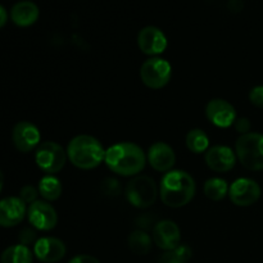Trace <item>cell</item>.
<instances>
[{
	"label": "cell",
	"mask_w": 263,
	"mask_h": 263,
	"mask_svg": "<svg viewBox=\"0 0 263 263\" xmlns=\"http://www.w3.org/2000/svg\"><path fill=\"white\" fill-rule=\"evenodd\" d=\"M27 217L31 226L40 231L53 230L58 223L57 211L45 200H36L35 203L30 204Z\"/></svg>",
	"instance_id": "cell-9"
},
{
	"label": "cell",
	"mask_w": 263,
	"mask_h": 263,
	"mask_svg": "<svg viewBox=\"0 0 263 263\" xmlns=\"http://www.w3.org/2000/svg\"><path fill=\"white\" fill-rule=\"evenodd\" d=\"M20 243L22 246H30V244L36 243V229L31 228V226H27V228H23L22 230L20 231Z\"/></svg>",
	"instance_id": "cell-25"
},
{
	"label": "cell",
	"mask_w": 263,
	"mask_h": 263,
	"mask_svg": "<svg viewBox=\"0 0 263 263\" xmlns=\"http://www.w3.org/2000/svg\"><path fill=\"white\" fill-rule=\"evenodd\" d=\"M203 190H204V194L208 199L218 202L228 195L229 185L226 180L220 179V177H212V179L205 181Z\"/></svg>",
	"instance_id": "cell-23"
},
{
	"label": "cell",
	"mask_w": 263,
	"mask_h": 263,
	"mask_svg": "<svg viewBox=\"0 0 263 263\" xmlns=\"http://www.w3.org/2000/svg\"><path fill=\"white\" fill-rule=\"evenodd\" d=\"M149 164L158 172H168L176 162V154L175 151L163 141L154 143L149 148L148 156H146Z\"/></svg>",
	"instance_id": "cell-16"
},
{
	"label": "cell",
	"mask_w": 263,
	"mask_h": 263,
	"mask_svg": "<svg viewBox=\"0 0 263 263\" xmlns=\"http://www.w3.org/2000/svg\"><path fill=\"white\" fill-rule=\"evenodd\" d=\"M229 9L235 13L240 12L243 9V0H230L229 2Z\"/></svg>",
	"instance_id": "cell-30"
},
{
	"label": "cell",
	"mask_w": 263,
	"mask_h": 263,
	"mask_svg": "<svg viewBox=\"0 0 263 263\" xmlns=\"http://www.w3.org/2000/svg\"><path fill=\"white\" fill-rule=\"evenodd\" d=\"M172 67L166 59L153 57L143 63L140 68V79L145 86L151 89H162L171 80Z\"/></svg>",
	"instance_id": "cell-7"
},
{
	"label": "cell",
	"mask_w": 263,
	"mask_h": 263,
	"mask_svg": "<svg viewBox=\"0 0 263 263\" xmlns=\"http://www.w3.org/2000/svg\"><path fill=\"white\" fill-rule=\"evenodd\" d=\"M33 253L39 261L55 263L66 256V246L61 239L40 238L33 246Z\"/></svg>",
	"instance_id": "cell-17"
},
{
	"label": "cell",
	"mask_w": 263,
	"mask_h": 263,
	"mask_svg": "<svg viewBox=\"0 0 263 263\" xmlns=\"http://www.w3.org/2000/svg\"><path fill=\"white\" fill-rule=\"evenodd\" d=\"M205 163L215 172L231 171L235 166L236 154L229 146L216 145L205 152Z\"/></svg>",
	"instance_id": "cell-15"
},
{
	"label": "cell",
	"mask_w": 263,
	"mask_h": 263,
	"mask_svg": "<svg viewBox=\"0 0 263 263\" xmlns=\"http://www.w3.org/2000/svg\"><path fill=\"white\" fill-rule=\"evenodd\" d=\"M104 162L115 174L121 176H135L145 167L146 156L136 144L118 143L105 151Z\"/></svg>",
	"instance_id": "cell-1"
},
{
	"label": "cell",
	"mask_w": 263,
	"mask_h": 263,
	"mask_svg": "<svg viewBox=\"0 0 263 263\" xmlns=\"http://www.w3.org/2000/svg\"><path fill=\"white\" fill-rule=\"evenodd\" d=\"M236 157L251 171L263 170V135L249 133L240 135L235 143Z\"/></svg>",
	"instance_id": "cell-4"
},
{
	"label": "cell",
	"mask_w": 263,
	"mask_h": 263,
	"mask_svg": "<svg viewBox=\"0 0 263 263\" xmlns=\"http://www.w3.org/2000/svg\"><path fill=\"white\" fill-rule=\"evenodd\" d=\"M37 195L39 192L33 186H31V185H26L20 192V198L26 204H32V203H35L37 200Z\"/></svg>",
	"instance_id": "cell-26"
},
{
	"label": "cell",
	"mask_w": 263,
	"mask_h": 263,
	"mask_svg": "<svg viewBox=\"0 0 263 263\" xmlns=\"http://www.w3.org/2000/svg\"><path fill=\"white\" fill-rule=\"evenodd\" d=\"M8 20V13L5 10V8L3 5H0V28L4 27V25L7 23Z\"/></svg>",
	"instance_id": "cell-31"
},
{
	"label": "cell",
	"mask_w": 263,
	"mask_h": 263,
	"mask_svg": "<svg viewBox=\"0 0 263 263\" xmlns=\"http://www.w3.org/2000/svg\"><path fill=\"white\" fill-rule=\"evenodd\" d=\"M67 152L54 141H45L36 148L35 162L39 168L48 175L57 174L64 167Z\"/></svg>",
	"instance_id": "cell-6"
},
{
	"label": "cell",
	"mask_w": 263,
	"mask_h": 263,
	"mask_svg": "<svg viewBox=\"0 0 263 263\" xmlns=\"http://www.w3.org/2000/svg\"><path fill=\"white\" fill-rule=\"evenodd\" d=\"M0 263H32V252L22 244L12 246L3 252Z\"/></svg>",
	"instance_id": "cell-20"
},
{
	"label": "cell",
	"mask_w": 263,
	"mask_h": 263,
	"mask_svg": "<svg viewBox=\"0 0 263 263\" xmlns=\"http://www.w3.org/2000/svg\"><path fill=\"white\" fill-rule=\"evenodd\" d=\"M3 185H4V176H3V172L2 170H0V192H2L3 189Z\"/></svg>",
	"instance_id": "cell-32"
},
{
	"label": "cell",
	"mask_w": 263,
	"mask_h": 263,
	"mask_svg": "<svg viewBox=\"0 0 263 263\" xmlns=\"http://www.w3.org/2000/svg\"><path fill=\"white\" fill-rule=\"evenodd\" d=\"M69 263H100L95 257L89 256V254H80V256L73 257Z\"/></svg>",
	"instance_id": "cell-29"
},
{
	"label": "cell",
	"mask_w": 263,
	"mask_h": 263,
	"mask_svg": "<svg viewBox=\"0 0 263 263\" xmlns=\"http://www.w3.org/2000/svg\"><path fill=\"white\" fill-rule=\"evenodd\" d=\"M27 210L21 198L8 197L0 200V226L13 228L20 225L25 218Z\"/></svg>",
	"instance_id": "cell-14"
},
{
	"label": "cell",
	"mask_w": 263,
	"mask_h": 263,
	"mask_svg": "<svg viewBox=\"0 0 263 263\" xmlns=\"http://www.w3.org/2000/svg\"><path fill=\"white\" fill-rule=\"evenodd\" d=\"M234 126H235V130L241 135L249 134V130H251V122L248 118H236Z\"/></svg>",
	"instance_id": "cell-28"
},
{
	"label": "cell",
	"mask_w": 263,
	"mask_h": 263,
	"mask_svg": "<svg viewBox=\"0 0 263 263\" xmlns=\"http://www.w3.org/2000/svg\"><path fill=\"white\" fill-rule=\"evenodd\" d=\"M192 258V249L180 244L172 251H166L159 258L158 263H187Z\"/></svg>",
	"instance_id": "cell-24"
},
{
	"label": "cell",
	"mask_w": 263,
	"mask_h": 263,
	"mask_svg": "<svg viewBox=\"0 0 263 263\" xmlns=\"http://www.w3.org/2000/svg\"><path fill=\"white\" fill-rule=\"evenodd\" d=\"M138 45L146 55H158L167 49V37L158 27L148 26L139 32Z\"/></svg>",
	"instance_id": "cell-13"
},
{
	"label": "cell",
	"mask_w": 263,
	"mask_h": 263,
	"mask_svg": "<svg viewBox=\"0 0 263 263\" xmlns=\"http://www.w3.org/2000/svg\"><path fill=\"white\" fill-rule=\"evenodd\" d=\"M231 202L239 207H249L258 202L261 197V187L254 180L241 177L235 180L229 187Z\"/></svg>",
	"instance_id": "cell-8"
},
{
	"label": "cell",
	"mask_w": 263,
	"mask_h": 263,
	"mask_svg": "<svg viewBox=\"0 0 263 263\" xmlns=\"http://www.w3.org/2000/svg\"><path fill=\"white\" fill-rule=\"evenodd\" d=\"M158 189L152 177L136 176L126 186V198L136 208H149L157 200Z\"/></svg>",
	"instance_id": "cell-5"
},
{
	"label": "cell",
	"mask_w": 263,
	"mask_h": 263,
	"mask_svg": "<svg viewBox=\"0 0 263 263\" xmlns=\"http://www.w3.org/2000/svg\"><path fill=\"white\" fill-rule=\"evenodd\" d=\"M205 116L212 125L228 128L236 121V110L233 104L223 99H212L205 107Z\"/></svg>",
	"instance_id": "cell-11"
},
{
	"label": "cell",
	"mask_w": 263,
	"mask_h": 263,
	"mask_svg": "<svg viewBox=\"0 0 263 263\" xmlns=\"http://www.w3.org/2000/svg\"><path fill=\"white\" fill-rule=\"evenodd\" d=\"M185 144L192 153L200 154L208 151L210 146V138L207 134L200 128H193L187 133L185 138Z\"/></svg>",
	"instance_id": "cell-21"
},
{
	"label": "cell",
	"mask_w": 263,
	"mask_h": 263,
	"mask_svg": "<svg viewBox=\"0 0 263 263\" xmlns=\"http://www.w3.org/2000/svg\"><path fill=\"white\" fill-rule=\"evenodd\" d=\"M159 195L170 208H180L189 204L195 195V181L192 175L181 170H171L162 177Z\"/></svg>",
	"instance_id": "cell-2"
},
{
	"label": "cell",
	"mask_w": 263,
	"mask_h": 263,
	"mask_svg": "<svg viewBox=\"0 0 263 263\" xmlns=\"http://www.w3.org/2000/svg\"><path fill=\"white\" fill-rule=\"evenodd\" d=\"M249 100L254 107L263 108V86H256L249 92Z\"/></svg>",
	"instance_id": "cell-27"
},
{
	"label": "cell",
	"mask_w": 263,
	"mask_h": 263,
	"mask_svg": "<svg viewBox=\"0 0 263 263\" xmlns=\"http://www.w3.org/2000/svg\"><path fill=\"white\" fill-rule=\"evenodd\" d=\"M67 157L77 168L92 170L104 161L105 151L94 136L79 135L69 141Z\"/></svg>",
	"instance_id": "cell-3"
},
{
	"label": "cell",
	"mask_w": 263,
	"mask_h": 263,
	"mask_svg": "<svg viewBox=\"0 0 263 263\" xmlns=\"http://www.w3.org/2000/svg\"><path fill=\"white\" fill-rule=\"evenodd\" d=\"M12 140L17 151L28 153L40 145V130L28 121H21L13 128Z\"/></svg>",
	"instance_id": "cell-10"
},
{
	"label": "cell",
	"mask_w": 263,
	"mask_h": 263,
	"mask_svg": "<svg viewBox=\"0 0 263 263\" xmlns=\"http://www.w3.org/2000/svg\"><path fill=\"white\" fill-rule=\"evenodd\" d=\"M10 18L20 27H28L39 18V8L35 3L23 0L14 4L10 10Z\"/></svg>",
	"instance_id": "cell-18"
},
{
	"label": "cell",
	"mask_w": 263,
	"mask_h": 263,
	"mask_svg": "<svg viewBox=\"0 0 263 263\" xmlns=\"http://www.w3.org/2000/svg\"><path fill=\"white\" fill-rule=\"evenodd\" d=\"M128 247L138 256H145L152 249V238L144 230H135L128 236Z\"/></svg>",
	"instance_id": "cell-22"
},
{
	"label": "cell",
	"mask_w": 263,
	"mask_h": 263,
	"mask_svg": "<svg viewBox=\"0 0 263 263\" xmlns=\"http://www.w3.org/2000/svg\"><path fill=\"white\" fill-rule=\"evenodd\" d=\"M39 193L48 202H54L62 195V182L53 175H46L39 182Z\"/></svg>",
	"instance_id": "cell-19"
},
{
	"label": "cell",
	"mask_w": 263,
	"mask_h": 263,
	"mask_svg": "<svg viewBox=\"0 0 263 263\" xmlns=\"http://www.w3.org/2000/svg\"><path fill=\"white\" fill-rule=\"evenodd\" d=\"M153 241L163 251H172L177 248L181 241L180 229L174 221L163 220L156 223L153 229Z\"/></svg>",
	"instance_id": "cell-12"
}]
</instances>
